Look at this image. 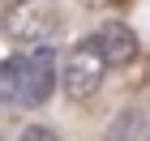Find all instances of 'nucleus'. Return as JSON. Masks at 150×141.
Returning a JSON list of instances; mask_svg holds the SVG:
<instances>
[{
    "label": "nucleus",
    "instance_id": "5",
    "mask_svg": "<svg viewBox=\"0 0 150 141\" xmlns=\"http://www.w3.org/2000/svg\"><path fill=\"white\" fill-rule=\"evenodd\" d=\"M137 137H142V111H133V107L116 111L107 124V141H137Z\"/></svg>",
    "mask_w": 150,
    "mask_h": 141
},
{
    "label": "nucleus",
    "instance_id": "4",
    "mask_svg": "<svg viewBox=\"0 0 150 141\" xmlns=\"http://www.w3.org/2000/svg\"><path fill=\"white\" fill-rule=\"evenodd\" d=\"M94 43H99V51H103L107 69H125V64H133L137 60V30L129 22H107L99 34H94Z\"/></svg>",
    "mask_w": 150,
    "mask_h": 141
},
{
    "label": "nucleus",
    "instance_id": "8",
    "mask_svg": "<svg viewBox=\"0 0 150 141\" xmlns=\"http://www.w3.org/2000/svg\"><path fill=\"white\" fill-rule=\"evenodd\" d=\"M81 4H112V0H81Z\"/></svg>",
    "mask_w": 150,
    "mask_h": 141
},
{
    "label": "nucleus",
    "instance_id": "7",
    "mask_svg": "<svg viewBox=\"0 0 150 141\" xmlns=\"http://www.w3.org/2000/svg\"><path fill=\"white\" fill-rule=\"evenodd\" d=\"M17 141H60L56 128H47V124H26L22 133H17Z\"/></svg>",
    "mask_w": 150,
    "mask_h": 141
},
{
    "label": "nucleus",
    "instance_id": "2",
    "mask_svg": "<svg viewBox=\"0 0 150 141\" xmlns=\"http://www.w3.org/2000/svg\"><path fill=\"white\" fill-rule=\"evenodd\" d=\"M103 77H107V60H103V51H99V43H94V39H81L69 56H64V69H60L64 94H69L73 103H86V98L99 94Z\"/></svg>",
    "mask_w": 150,
    "mask_h": 141
},
{
    "label": "nucleus",
    "instance_id": "6",
    "mask_svg": "<svg viewBox=\"0 0 150 141\" xmlns=\"http://www.w3.org/2000/svg\"><path fill=\"white\" fill-rule=\"evenodd\" d=\"M0 103H17V60L0 64Z\"/></svg>",
    "mask_w": 150,
    "mask_h": 141
},
{
    "label": "nucleus",
    "instance_id": "3",
    "mask_svg": "<svg viewBox=\"0 0 150 141\" xmlns=\"http://www.w3.org/2000/svg\"><path fill=\"white\" fill-rule=\"evenodd\" d=\"M56 90V56L35 51L17 60V107H43Z\"/></svg>",
    "mask_w": 150,
    "mask_h": 141
},
{
    "label": "nucleus",
    "instance_id": "1",
    "mask_svg": "<svg viewBox=\"0 0 150 141\" xmlns=\"http://www.w3.org/2000/svg\"><path fill=\"white\" fill-rule=\"evenodd\" d=\"M60 30V13L52 0H17L4 13V34L22 47H43L47 39H56Z\"/></svg>",
    "mask_w": 150,
    "mask_h": 141
}]
</instances>
